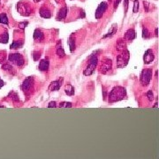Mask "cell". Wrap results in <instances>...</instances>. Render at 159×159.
<instances>
[{"mask_svg": "<svg viewBox=\"0 0 159 159\" xmlns=\"http://www.w3.org/2000/svg\"><path fill=\"white\" fill-rule=\"evenodd\" d=\"M57 55L59 58H64L66 56V53H65V51L63 49L62 44H61V42H59L58 43V46H57Z\"/></svg>", "mask_w": 159, "mask_h": 159, "instance_id": "obj_17", "label": "cell"}, {"mask_svg": "<svg viewBox=\"0 0 159 159\" xmlns=\"http://www.w3.org/2000/svg\"><path fill=\"white\" fill-rule=\"evenodd\" d=\"M32 56H33V58H34L35 61H37L40 58V57H41V53L39 51H34Z\"/></svg>", "mask_w": 159, "mask_h": 159, "instance_id": "obj_26", "label": "cell"}, {"mask_svg": "<svg viewBox=\"0 0 159 159\" xmlns=\"http://www.w3.org/2000/svg\"><path fill=\"white\" fill-rule=\"evenodd\" d=\"M43 37H44V35H43V33L42 32V30L38 29V28H36L34 32V39L35 41H42L43 40Z\"/></svg>", "mask_w": 159, "mask_h": 159, "instance_id": "obj_14", "label": "cell"}, {"mask_svg": "<svg viewBox=\"0 0 159 159\" xmlns=\"http://www.w3.org/2000/svg\"><path fill=\"white\" fill-rule=\"evenodd\" d=\"M56 104H56V102H51L50 104H49L48 107H49V108H52V107H53V108H55V107L57 106Z\"/></svg>", "mask_w": 159, "mask_h": 159, "instance_id": "obj_32", "label": "cell"}, {"mask_svg": "<svg viewBox=\"0 0 159 159\" xmlns=\"http://www.w3.org/2000/svg\"><path fill=\"white\" fill-rule=\"evenodd\" d=\"M4 85H5V82H4L1 79H0V89H1V88L4 86Z\"/></svg>", "mask_w": 159, "mask_h": 159, "instance_id": "obj_34", "label": "cell"}, {"mask_svg": "<svg viewBox=\"0 0 159 159\" xmlns=\"http://www.w3.org/2000/svg\"><path fill=\"white\" fill-rule=\"evenodd\" d=\"M116 47H117V50H118V51H121V50L124 51L125 48H126V42H125V40H123V39L118 40V41L117 42Z\"/></svg>", "mask_w": 159, "mask_h": 159, "instance_id": "obj_18", "label": "cell"}, {"mask_svg": "<svg viewBox=\"0 0 159 159\" xmlns=\"http://www.w3.org/2000/svg\"><path fill=\"white\" fill-rule=\"evenodd\" d=\"M40 15H41V17L44 18V19H50L51 17V13L47 7L43 6L40 9Z\"/></svg>", "mask_w": 159, "mask_h": 159, "instance_id": "obj_13", "label": "cell"}, {"mask_svg": "<svg viewBox=\"0 0 159 159\" xmlns=\"http://www.w3.org/2000/svg\"><path fill=\"white\" fill-rule=\"evenodd\" d=\"M97 61H98V59H97V56L94 54L91 55L90 57V60H89V66H87V68L84 70V75H86V76H89L91 75L92 73L94 72L96 66H97Z\"/></svg>", "mask_w": 159, "mask_h": 159, "instance_id": "obj_3", "label": "cell"}, {"mask_svg": "<svg viewBox=\"0 0 159 159\" xmlns=\"http://www.w3.org/2000/svg\"><path fill=\"white\" fill-rule=\"evenodd\" d=\"M34 1H35V3H37V2H39V1H40V0H34Z\"/></svg>", "mask_w": 159, "mask_h": 159, "instance_id": "obj_38", "label": "cell"}, {"mask_svg": "<svg viewBox=\"0 0 159 159\" xmlns=\"http://www.w3.org/2000/svg\"><path fill=\"white\" fill-rule=\"evenodd\" d=\"M62 81H63V78H61L58 81H52L50 84V86H49V90L50 91H58V90H59L61 85H62Z\"/></svg>", "mask_w": 159, "mask_h": 159, "instance_id": "obj_11", "label": "cell"}, {"mask_svg": "<svg viewBox=\"0 0 159 159\" xmlns=\"http://www.w3.org/2000/svg\"><path fill=\"white\" fill-rule=\"evenodd\" d=\"M152 78V70L150 68H147L142 70L141 73V83L142 86L147 87L150 83Z\"/></svg>", "mask_w": 159, "mask_h": 159, "instance_id": "obj_4", "label": "cell"}, {"mask_svg": "<svg viewBox=\"0 0 159 159\" xmlns=\"http://www.w3.org/2000/svg\"><path fill=\"white\" fill-rule=\"evenodd\" d=\"M49 66H50V62H49V60L48 59H43V60L40 61L38 69L41 72H46V71H48Z\"/></svg>", "mask_w": 159, "mask_h": 159, "instance_id": "obj_12", "label": "cell"}, {"mask_svg": "<svg viewBox=\"0 0 159 159\" xmlns=\"http://www.w3.org/2000/svg\"><path fill=\"white\" fill-rule=\"evenodd\" d=\"M80 17H81V18H84V17H85V13H84V11H81V15H80Z\"/></svg>", "mask_w": 159, "mask_h": 159, "instance_id": "obj_36", "label": "cell"}, {"mask_svg": "<svg viewBox=\"0 0 159 159\" xmlns=\"http://www.w3.org/2000/svg\"><path fill=\"white\" fill-rule=\"evenodd\" d=\"M107 8H108V4H107L106 2H102V3L98 5L97 9L95 10V19H96V20L101 19V18L103 17L104 14L106 12Z\"/></svg>", "mask_w": 159, "mask_h": 159, "instance_id": "obj_8", "label": "cell"}, {"mask_svg": "<svg viewBox=\"0 0 159 159\" xmlns=\"http://www.w3.org/2000/svg\"><path fill=\"white\" fill-rule=\"evenodd\" d=\"M23 44H24V42L22 41V40H20V41H14L13 43L11 44V49H20V48H21L22 46H23Z\"/></svg>", "mask_w": 159, "mask_h": 159, "instance_id": "obj_20", "label": "cell"}, {"mask_svg": "<svg viewBox=\"0 0 159 159\" xmlns=\"http://www.w3.org/2000/svg\"><path fill=\"white\" fill-rule=\"evenodd\" d=\"M33 86H34V78L32 76H29L23 81L21 85V89L24 91V93H28L31 91Z\"/></svg>", "mask_w": 159, "mask_h": 159, "instance_id": "obj_7", "label": "cell"}, {"mask_svg": "<svg viewBox=\"0 0 159 159\" xmlns=\"http://www.w3.org/2000/svg\"><path fill=\"white\" fill-rule=\"evenodd\" d=\"M112 60L111 59H109V58H105L104 59V61L102 63V66H101V67H100V69H101V72H103V73H106V72H108L110 70L112 69Z\"/></svg>", "mask_w": 159, "mask_h": 159, "instance_id": "obj_10", "label": "cell"}, {"mask_svg": "<svg viewBox=\"0 0 159 159\" xmlns=\"http://www.w3.org/2000/svg\"><path fill=\"white\" fill-rule=\"evenodd\" d=\"M67 14V8L66 7H63L62 9H60L58 14V17L57 20H63L64 19H66Z\"/></svg>", "mask_w": 159, "mask_h": 159, "instance_id": "obj_15", "label": "cell"}, {"mask_svg": "<svg viewBox=\"0 0 159 159\" xmlns=\"http://www.w3.org/2000/svg\"><path fill=\"white\" fill-rule=\"evenodd\" d=\"M17 10L19 13L23 15V16H29L30 14H31V8H30V5H26L22 2H20L18 5H17Z\"/></svg>", "mask_w": 159, "mask_h": 159, "instance_id": "obj_6", "label": "cell"}, {"mask_svg": "<svg viewBox=\"0 0 159 159\" xmlns=\"http://www.w3.org/2000/svg\"><path fill=\"white\" fill-rule=\"evenodd\" d=\"M9 40V35L7 33H5L3 34L1 36H0V43H7Z\"/></svg>", "mask_w": 159, "mask_h": 159, "instance_id": "obj_24", "label": "cell"}, {"mask_svg": "<svg viewBox=\"0 0 159 159\" xmlns=\"http://www.w3.org/2000/svg\"><path fill=\"white\" fill-rule=\"evenodd\" d=\"M9 61L12 62L13 64L18 66H22L25 63L24 61V58L22 57V55L19 54V53H13L9 55Z\"/></svg>", "mask_w": 159, "mask_h": 159, "instance_id": "obj_5", "label": "cell"}, {"mask_svg": "<svg viewBox=\"0 0 159 159\" xmlns=\"http://www.w3.org/2000/svg\"><path fill=\"white\" fill-rule=\"evenodd\" d=\"M130 58V53L127 50H124L120 55L117 57V67L124 68L127 66Z\"/></svg>", "mask_w": 159, "mask_h": 159, "instance_id": "obj_2", "label": "cell"}, {"mask_svg": "<svg viewBox=\"0 0 159 159\" xmlns=\"http://www.w3.org/2000/svg\"><path fill=\"white\" fill-rule=\"evenodd\" d=\"M142 37L145 38V39H148L150 37V34H149V31L147 28H143L142 29Z\"/></svg>", "mask_w": 159, "mask_h": 159, "instance_id": "obj_25", "label": "cell"}, {"mask_svg": "<svg viewBox=\"0 0 159 159\" xmlns=\"http://www.w3.org/2000/svg\"><path fill=\"white\" fill-rule=\"evenodd\" d=\"M133 1H134V0H133Z\"/></svg>", "mask_w": 159, "mask_h": 159, "instance_id": "obj_39", "label": "cell"}, {"mask_svg": "<svg viewBox=\"0 0 159 159\" xmlns=\"http://www.w3.org/2000/svg\"><path fill=\"white\" fill-rule=\"evenodd\" d=\"M157 30H158L157 28H156V30H155V33H156V36H157V35H158V34H157Z\"/></svg>", "mask_w": 159, "mask_h": 159, "instance_id": "obj_37", "label": "cell"}, {"mask_svg": "<svg viewBox=\"0 0 159 159\" xmlns=\"http://www.w3.org/2000/svg\"><path fill=\"white\" fill-rule=\"evenodd\" d=\"M147 96H148V98H149V100H150V102L154 99V95H153L152 90H150L148 93H147Z\"/></svg>", "mask_w": 159, "mask_h": 159, "instance_id": "obj_29", "label": "cell"}, {"mask_svg": "<svg viewBox=\"0 0 159 159\" xmlns=\"http://www.w3.org/2000/svg\"><path fill=\"white\" fill-rule=\"evenodd\" d=\"M127 97V90L123 87H115L109 95V102L111 104L118 102Z\"/></svg>", "mask_w": 159, "mask_h": 159, "instance_id": "obj_1", "label": "cell"}, {"mask_svg": "<svg viewBox=\"0 0 159 159\" xmlns=\"http://www.w3.org/2000/svg\"><path fill=\"white\" fill-rule=\"evenodd\" d=\"M59 107H61V108H65V107H72V103H70V102H63V103H61L60 104H59Z\"/></svg>", "mask_w": 159, "mask_h": 159, "instance_id": "obj_28", "label": "cell"}, {"mask_svg": "<svg viewBox=\"0 0 159 159\" xmlns=\"http://www.w3.org/2000/svg\"><path fill=\"white\" fill-rule=\"evenodd\" d=\"M155 59V55H154V52L152 51V50H147L143 55V61H144V64L148 65V64H150L152 63Z\"/></svg>", "mask_w": 159, "mask_h": 159, "instance_id": "obj_9", "label": "cell"}, {"mask_svg": "<svg viewBox=\"0 0 159 159\" xmlns=\"http://www.w3.org/2000/svg\"><path fill=\"white\" fill-rule=\"evenodd\" d=\"M124 5L126 7V12L127 11V7H128V0H124Z\"/></svg>", "mask_w": 159, "mask_h": 159, "instance_id": "obj_33", "label": "cell"}, {"mask_svg": "<svg viewBox=\"0 0 159 159\" xmlns=\"http://www.w3.org/2000/svg\"><path fill=\"white\" fill-rule=\"evenodd\" d=\"M65 92L68 95H72L73 94H74V88H73L71 84H67L65 88Z\"/></svg>", "mask_w": 159, "mask_h": 159, "instance_id": "obj_19", "label": "cell"}, {"mask_svg": "<svg viewBox=\"0 0 159 159\" xmlns=\"http://www.w3.org/2000/svg\"><path fill=\"white\" fill-rule=\"evenodd\" d=\"M2 68H3V70H7V71H12V70H13V67H12L10 65H4L2 66Z\"/></svg>", "mask_w": 159, "mask_h": 159, "instance_id": "obj_31", "label": "cell"}, {"mask_svg": "<svg viewBox=\"0 0 159 159\" xmlns=\"http://www.w3.org/2000/svg\"><path fill=\"white\" fill-rule=\"evenodd\" d=\"M28 25V21L19 23V27H20V28H21V29H24V28H25Z\"/></svg>", "mask_w": 159, "mask_h": 159, "instance_id": "obj_30", "label": "cell"}, {"mask_svg": "<svg viewBox=\"0 0 159 159\" xmlns=\"http://www.w3.org/2000/svg\"><path fill=\"white\" fill-rule=\"evenodd\" d=\"M134 5H133V13H137L138 10H139V2H138V0H134Z\"/></svg>", "mask_w": 159, "mask_h": 159, "instance_id": "obj_27", "label": "cell"}, {"mask_svg": "<svg viewBox=\"0 0 159 159\" xmlns=\"http://www.w3.org/2000/svg\"><path fill=\"white\" fill-rule=\"evenodd\" d=\"M125 37L129 40V41H133L134 38L136 37V33L134 31L133 28L132 29H128L127 32H126V35H125Z\"/></svg>", "mask_w": 159, "mask_h": 159, "instance_id": "obj_16", "label": "cell"}, {"mask_svg": "<svg viewBox=\"0 0 159 159\" xmlns=\"http://www.w3.org/2000/svg\"><path fill=\"white\" fill-rule=\"evenodd\" d=\"M0 23L8 25V18L5 14H0Z\"/></svg>", "mask_w": 159, "mask_h": 159, "instance_id": "obj_23", "label": "cell"}, {"mask_svg": "<svg viewBox=\"0 0 159 159\" xmlns=\"http://www.w3.org/2000/svg\"><path fill=\"white\" fill-rule=\"evenodd\" d=\"M69 47H70V51L73 52V51L75 50V42L72 38V35H71L69 38Z\"/></svg>", "mask_w": 159, "mask_h": 159, "instance_id": "obj_21", "label": "cell"}, {"mask_svg": "<svg viewBox=\"0 0 159 159\" xmlns=\"http://www.w3.org/2000/svg\"><path fill=\"white\" fill-rule=\"evenodd\" d=\"M121 1V0H116V2H115V4H114V6H115V8L118 5V4H119V2Z\"/></svg>", "mask_w": 159, "mask_h": 159, "instance_id": "obj_35", "label": "cell"}, {"mask_svg": "<svg viewBox=\"0 0 159 159\" xmlns=\"http://www.w3.org/2000/svg\"><path fill=\"white\" fill-rule=\"evenodd\" d=\"M116 32H117V27H116V25H113V26L112 27V29L109 31V33H108L107 35H104L103 38H106V37H109V36H112Z\"/></svg>", "mask_w": 159, "mask_h": 159, "instance_id": "obj_22", "label": "cell"}]
</instances>
